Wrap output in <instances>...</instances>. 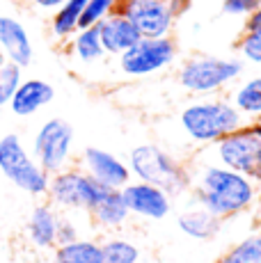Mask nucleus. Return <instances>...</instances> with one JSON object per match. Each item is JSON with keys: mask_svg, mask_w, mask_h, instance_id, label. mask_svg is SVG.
<instances>
[{"mask_svg": "<svg viewBox=\"0 0 261 263\" xmlns=\"http://www.w3.org/2000/svg\"><path fill=\"white\" fill-rule=\"evenodd\" d=\"M55 99V87L44 78H23L9 99V110L16 117H32Z\"/></svg>", "mask_w": 261, "mask_h": 263, "instance_id": "4468645a", "label": "nucleus"}, {"mask_svg": "<svg viewBox=\"0 0 261 263\" xmlns=\"http://www.w3.org/2000/svg\"><path fill=\"white\" fill-rule=\"evenodd\" d=\"M122 197L130 217L160 222L172 213V197L156 185L144 183V181L130 179L122 188Z\"/></svg>", "mask_w": 261, "mask_h": 263, "instance_id": "f8f14e48", "label": "nucleus"}, {"mask_svg": "<svg viewBox=\"0 0 261 263\" xmlns=\"http://www.w3.org/2000/svg\"><path fill=\"white\" fill-rule=\"evenodd\" d=\"M232 103L243 115V119H261V76H254V78L240 83L232 96Z\"/></svg>", "mask_w": 261, "mask_h": 263, "instance_id": "4be33fe9", "label": "nucleus"}, {"mask_svg": "<svg viewBox=\"0 0 261 263\" xmlns=\"http://www.w3.org/2000/svg\"><path fill=\"white\" fill-rule=\"evenodd\" d=\"M51 263H101V242L94 238H78L55 245Z\"/></svg>", "mask_w": 261, "mask_h": 263, "instance_id": "6ab92c4d", "label": "nucleus"}, {"mask_svg": "<svg viewBox=\"0 0 261 263\" xmlns=\"http://www.w3.org/2000/svg\"><path fill=\"white\" fill-rule=\"evenodd\" d=\"M30 5H32L34 9H39V12L53 14L58 7H62V5H64V0H30Z\"/></svg>", "mask_w": 261, "mask_h": 263, "instance_id": "7c9ffc66", "label": "nucleus"}, {"mask_svg": "<svg viewBox=\"0 0 261 263\" xmlns=\"http://www.w3.org/2000/svg\"><path fill=\"white\" fill-rule=\"evenodd\" d=\"M58 220L60 211L48 201H39L32 206L26 222V238L34 250H53L58 245Z\"/></svg>", "mask_w": 261, "mask_h": 263, "instance_id": "2eb2a0df", "label": "nucleus"}, {"mask_svg": "<svg viewBox=\"0 0 261 263\" xmlns=\"http://www.w3.org/2000/svg\"><path fill=\"white\" fill-rule=\"evenodd\" d=\"M193 190L195 204L222 222L250 211L259 199V188L254 181L220 163L204 165L193 179Z\"/></svg>", "mask_w": 261, "mask_h": 263, "instance_id": "f257e3e1", "label": "nucleus"}, {"mask_svg": "<svg viewBox=\"0 0 261 263\" xmlns=\"http://www.w3.org/2000/svg\"><path fill=\"white\" fill-rule=\"evenodd\" d=\"M89 220L101 231H117L128 222V209L124 204L122 190H105V195L99 199V204L89 211Z\"/></svg>", "mask_w": 261, "mask_h": 263, "instance_id": "a211bd4d", "label": "nucleus"}, {"mask_svg": "<svg viewBox=\"0 0 261 263\" xmlns=\"http://www.w3.org/2000/svg\"><path fill=\"white\" fill-rule=\"evenodd\" d=\"M69 39H71V44H69L71 55L78 60V62H83V64L99 62V60L105 55L97 25H89V28H78Z\"/></svg>", "mask_w": 261, "mask_h": 263, "instance_id": "aec40b11", "label": "nucleus"}, {"mask_svg": "<svg viewBox=\"0 0 261 263\" xmlns=\"http://www.w3.org/2000/svg\"><path fill=\"white\" fill-rule=\"evenodd\" d=\"M179 48L172 37H140L126 53L119 55V69L128 78H144L172 67Z\"/></svg>", "mask_w": 261, "mask_h": 263, "instance_id": "1a4fd4ad", "label": "nucleus"}, {"mask_svg": "<svg viewBox=\"0 0 261 263\" xmlns=\"http://www.w3.org/2000/svg\"><path fill=\"white\" fill-rule=\"evenodd\" d=\"M85 5H87V0H64L62 7L55 9L51 16V32L55 39L64 42L76 32Z\"/></svg>", "mask_w": 261, "mask_h": 263, "instance_id": "412c9836", "label": "nucleus"}, {"mask_svg": "<svg viewBox=\"0 0 261 263\" xmlns=\"http://www.w3.org/2000/svg\"><path fill=\"white\" fill-rule=\"evenodd\" d=\"M122 7V0H87L83 9V16H80L78 28H89V25H99L103 18H108L110 14L119 12Z\"/></svg>", "mask_w": 261, "mask_h": 263, "instance_id": "393cba45", "label": "nucleus"}, {"mask_svg": "<svg viewBox=\"0 0 261 263\" xmlns=\"http://www.w3.org/2000/svg\"><path fill=\"white\" fill-rule=\"evenodd\" d=\"M259 204H261V197H259Z\"/></svg>", "mask_w": 261, "mask_h": 263, "instance_id": "f704fd0d", "label": "nucleus"}, {"mask_svg": "<svg viewBox=\"0 0 261 263\" xmlns=\"http://www.w3.org/2000/svg\"><path fill=\"white\" fill-rule=\"evenodd\" d=\"M177 227L185 238L207 242V240H213L215 236L220 234L222 220L215 217V215H211L207 209H202V206L195 204V206L183 209L181 213L177 215Z\"/></svg>", "mask_w": 261, "mask_h": 263, "instance_id": "f3484780", "label": "nucleus"}, {"mask_svg": "<svg viewBox=\"0 0 261 263\" xmlns=\"http://www.w3.org/2000/svg\"><path fill=\"white\" fill-rule=\"evenodd\" d=\"M243 73V62L238 58L220 55H193L179 67V85L193 96H213L229 87Z\"/></svg>", "mask_w": 261, "mask_h": 263, "instance_id": "20e7f679", "label": "nucleus"}, {"mask_svg": "<svg viewBox=\"0 0 261 263\" xmlns=\"http://www.w3.org/2000/svg\"><path fill=\"white\" fill-rule=\"evenodd\" d=\"M97 28H99V37H101V46L105 50V55H115V58L126 53V50L133 46V44H138V39H140L138 28H135L122 12L110 14V16L103 18Z\"/></svg>", "mask_w": 261, "mask_h": 263, "instance_id": "dca6fc26", "label": "nucleus"}, {"mask_svg": "<svg viewBox=\"0 0 261 263\" xmlns=\"http://www.w3.org/2000/svg\"><path fill=\"white\" fill-rule=\"evenodd\" d=\"M215 263H261V231L248 234L234 242Z\"/></svg>", "mask_w": 261, "mask_h": 263, "instance_id": "b1692460", "label": "nucleus"}, {"mask_svg": "<svg viewBox=\"0 0 261 263\" xmlns=\"http://www.w3.org/2000/svg\"><path fill=\"white\" fill-rule=\"evenodd\" d=\"M236 48H238L240 62H250L261 67V25L257 28H245L243 34L236 42Z\"/></svg>", "mask_w": 261, "mask_h": 263, "instance_id": "a878e982", "label": "nucleus"}, {"mask_svg": "<svg viewBox=\"0 0 261 263\" xmlns=\"http://www.w3.org/2000/svg\"><path fill=\"white\" fill-rule=\"evenodd\" d=\"M105 195V188L80 167H64L51 174L46 190V201L62 213H89L99 199Z\"/></svg>", "mask_w": 261, "mask_h": 263, "instance_id": "423d86ee", "label": "nucleus"}, {"mask_svg": "<svg viewBox=\"0 0 261 263\" xmlns=\"http://www.w3.org/2000/svg\"><path fill=\"white\" fill-rule=\"evenodd\" d=\"M83 238V231H80V224L73 215L62 213L60 211V220H58V245H64V242H71Z\"/></svg>", "mask_w": 261, "mask_h": 263, "instance_id": "cd10ccee", "label": "nucleus"}, {"mask_svg": "<svg viewBox=\"0 0 261 263\" xmlns=\"http://www.w3.org/2000/svg\"><path fill=\"white\" fill-rule=\"evenodd\" d=\"M126 163L133 179L156 185L170 197H181L193 190V172L188 165L160 144L144 142L133 146Z\"/></svg>", "mask_w": 261, "mask_h": 263, "instance_id": "f03ea898", "label": "nucleus"}, {"mask_svg": "<svg viewBox=\"0 0 261 263\" xmlns=\"http://www.w3.org/2000/svg\"><path fill=\"white\" fill-rule=\"evenodd\" d=\"M101 242V263H140L142 252L130 238L110 236Z\"/></svg>", "mask_w": 261, "mask_h": 263, "instance_id": "5701e85b", "label": "nucleus"}, {"mask_svg": "<svg viewBox=\"0 0 261 263\" xmlns=\"http://www.w3.org/2000/svg\"><path fill=\"white\" fill-rule=\"evenodd\" d=\"M259 0H222L220 9L225 16H234V18H248L250 14L257 9Z\"/></svg>", "mask_w": 261, "mask_h": 263, "instance_id": "c85d7f7f", "label": "nucleus"}, {"mask_svg": "<svg viewBox=\"0 0 261 263\" xmlns=\"http://www.w3.org/2000/svg\"><path fill=\"white\" fill-rule=\"evenodd\" d=\"M0 53L7 62L21 69H28L34 60V46L28 28L9 14H0Z\"/></svg>", "mask_w": 261, "mask_h": 263, "instance_id": "ddd939ff", "label": "nucleus"}, {"mask_svg": "<svg viewBox=\"0 0 261 263\" xmlns=\"http://www.w3.org/2000/svg\"><path fill=\"white\" fill-rule=\"evenodd\" d=\"M213 146L220 165L261 185V138L252 130V126L243 124Z\"/></svg>", "mask_w": 261, "mask_h": 263, "instance_id": "6e6552de", "label": "nucleus"}, {"mask_svg": "<svg viewBox=\"0 0 261 263\" xmlns=\"http://www.w3.org/2000/svg\"><path fill=\"white\" fill-rule=\"evenodd\" d=\"M0 174L21 192L30 197H46L51 174L42 170L32 151L23 144L16 133L0 138Z\"/></svg>", "mask_w": 261, "mask_h": 263, "instance_id": "39448f33", "label": "nucleus"}, {"mask_svg": "<svg viewBox=\"0 0 261 263\" xmlns=\"http://www.w3.org/2000/svg\"><path fill=\"white\" fill-rule=\"evenodd\" d=\"M167 7H170V12H172V16L177 18H181L183 14H188V9L193 7V0H167Z\"/></svg>", "mask_w": 261, "mask_h": 263, "instance_id": "c756f323", "label": "nucleus"}, {"mask_svg": "<svg viewBox=\"0 0 261 263\" xmlns=\"http://www.w3.org/2000/svg\"><path fill=\"white\" fill-rule=\"evenodd\" d=\"M119 12L138 28L140 37H170L177 23L167 0H122Z\"/></svg>", "mask_w": 261, "mask_h": 263, "instance_id": "9d476101", "label": "nucleus"}, {"mask_svg": "<svg viewBox=\"0 0 261 263\" xmlns=\"http://www.w3.org/2000/svg\"><path fill=\"white\" fill-rule=\"evenodd\" d=\"M179 124L195 144H215L243 126V115L234 108L229 99L199 96L181 110Z\"/></svg>", "mask_w": 261, "mask_h": 263, "instance_id": "7ed1b4c3", "label": "nucleus"}, {"mask_svg": "<svg viewBox=\"0 0 261 263\" xmlns=\"http://www.w3.org/2000/svg\"><path fill=\"white\" fill-rule=\"evenodd\" d=\"M3 62H7V60H5V58H3V53H0V64H3Z\"/></svg>", "mask_w": 261, "mask_h": 263, "instance_id": "72a5a7b5", "label": "nucleus"}, {"mask_svg": "<svg viewBox=\"0 0 261 263\" xmlns=\"http://www.w3.org/2000/svg\"><path fill=\"white\" fill-rule=\"evenodd\" d=\"M78 167L87 172L105 190H122L133 179L126 160L122 156L113 154V151L101 149V146H85L83 154H80Z\"/></svg>", "mask_w": 261, "mask_h": 263, "instance_id": "9b49d317", "label": "nucleus"}, {"mask_svg": "<svg viewBox=\"0 0 261 263\" xmlns=\"http://www.w3.org/2000/svg\"><path fill=\"white\" fill-rule=\"evenodd\" d=\"M23 80V69L16 67L12 62H3L0 64V108L9 103L14 89L18 87V83Z\"/></svg>", "mask_w": 261, "mask_h": 263, "instance_id": "bb28decb", "label": "nucleus"}, {"mask_svg": "<svg viewBox=\"0 0 261 263\" xmlns=\"http://www.w3.org/2000/svg\"><path fill=\"white\" fill-rule=\"evenodd\" d=\"M257 25H261V0H259L257 9H254V12L245 18V28H257Z\"/></svg>", "mask_w": 261, "mask_h": 263, "instance_id": "2f4dec72", "label": "nucleus"}, {"mask_svg": "<svg viewBox=\"0 0 261 263\" xmlns=\"http://www.w3.org/2000/svg\"><path fill=\"white\" fill-rule=\"evenodd\" d=\"M250 126H252V130H254V133L259 135V138H261V119H254V121H252V124H250Z\"/></svg>", "mask_w": 261, "mask_h": 263, "instance_id": "473e14b6", "label": "nucleus"}, {"mask_svg": "<svg viewBox=\"0 0 261 263\" xmlns=\"http://www.w3.org/2000/svg\"><path fill=\"white\" fill-rule=\"evenodd\" d=\"M30 151L44 172H62L71 165L73 158V126L64 117L46 119L34 133Z\"/></svg>", "mask_w": 261, "mask_h": 263, "instance_id": "0eeeda50", "label": "nucleus"}]
</instances>
